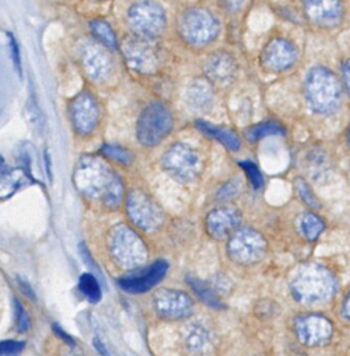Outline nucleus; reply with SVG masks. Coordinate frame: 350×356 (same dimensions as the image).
I'll list each match as a JSON object with an SVG mask.
<instances>
[{
	"label": "nucleus",
	"mask_w": 350,
	"mask_h": 356,
	"mask_svg": "<svg viewBox=\"0 0 350 356\" xmlns=\"http://www.w3.org/2000/svg\"><path fill=\"white\" fill-rule=\"evenodd\" d=\"M294 186H296V191H297L300 199H301L307 206H310L311 209H318V207H319V202H318L317 196L314 195V192L311 191V188L308 186V184H307L304 179L297 178V179L294 181Z\"/></svg>",
	"instance_id": "cd10ccee"
},
{
	"label": "nucleus",
	"mask_w": 350,
	"mask_h": 356,
	"mask_svg": "<svg viewBox=\"0 0 350 356\" xmlns=\"http://www.w3.org/2000/svg\"><path fill=\"white\" fill-rule=\"evenodd\" d=\"M340 312H342V316H343L346 320H350V289L347 291V293L344 295V298H343V300H342Z\"/></svg>",
	"instance_id": "e433bc0d"
},
{
	"label": "nucleus",
	"mask_w": 350,
	"mask_h": 356,
	"mask_svg": "<svg viewBox=\"0 0 350 356\" xmlns=\"http://www.w3.org/2000/svg\"><path fill=\"white\" fill-rule=\"evenodd\" d=\"M126 19L133 35L146 39H156L167 25L164 8L154 0L135 1L126 13Z\"/></svg>",
	"instance_id": "39448f33"
},
{
	"label": "nucleus",
	"mask_w": 350,
	"mask_h": 356,
	"mask_svg": "<svg viewBox=\"0 0 350 356\" xmlns=\"http://www.w3.org/2000/svg\"><path fill=\"white\" fill-rule=\"evenodd\" d=\"M150 40L140 36L128 39L124 44V54L132 68L140 72H151L157 68V53L151 46Z\"/></svg>",
	"instance_id": "f8f14e48"
},
{
	"label": "nucleus",
	"mask_w": 350,
	"mask_h": 356,
	"mask_svg": "<svg viewBox=\"0 0 350 356\" xmlns=\"http://www.w3.org/2000/svg\"><path fill=\"white\" fill-rule=\"evenodd\" d=\"M128 213L132 221L143 229H151L161 221L157 206L142 192L132 191L128 195Z\"/></svg>",
	"instance_id": "dca6fc26"
},
{
	"label": "nucleus",
	"mask_w": 350,
	"mask_h": 356,
	"mask_svg": "<svg viewBox=\"0 0 350 356\" xmlns=\"http://www.w3.org/2000/svg\"><path fill=\"white\" fill-rule=\"evenodd\" d=\"M168 270V263L164 260H158L153 263L147 271H143L139 275L122 278L118 281L119 286L129 293H143L150 291L154 285H157Z\"/></svg>",
	"instance_id": "f3484780"
},
{
	"label": "nucleus",
	"mask_w": 350,
	"mask_h": 356,
	"mask_svg": "<svg viewBox=\"0 0 350 356\" xmlns=\"http://www.w3.org/2000/svg\"><path fill=\"white\" fill-rule=\"evenodd\" d=\"M153 305L158 316L168 320L185 318L192 312L190 298L181 291L161 289L153 298Z\"/></svg>",
	"instance_id": "9b49d317"
},
{
	"label": "nucleus",
	"mask_w": 350,
	"mask_h": 356,
	"mask_svg": "<svg viewBox=\"0 0 350 356\" xmlns=\"http://www.w3.org/2000/svg\"><path fill=\"white\" fill-rule=\"evenodd\" d=\"M333 323L321 313H308L296 318L294 332L299 342L308 348L326 345L333 337Z\"/></svg>",
	"instance_id": "6e6552de"
},
{
	"label": "nucleus",
	"mask_w": 350,
	"mask_h": 356,
	"mask_svg": "<svg viewBox=\"0 0 350 356\" xmlns=\"http://www.w3.org/2000/svg\"><path fill=\"white\" fill-rule=\"evenodd\" d=\"M178 29L188 43L193 46H206L217 38L219 24L210 10L204 7H189L181 14Z\"/></svg>",
	"instance_id": "20e7f679"
},
{
	"label": "nucleus",
	"mask_w": 350,
	"mask_h": 356,
	"mask_svg": "<svg viewBox=\"0 0 350 356\" xmlns=\"http://www.w3.org/2000/svg\"><path fill=\"white\" fill-rule=\"evenodd\" d=\"M188 284L192 286L193 292H194L204 303H207L208 306L215 307V309H222V307H224V305L221 303V300H219V298L217 296L215 291H214L210 285H207L206 282H203V281H200V280H197V278H194V277H188Z\"/></svg>",
	"instance_id": "b1692460"
},
{
	"label": "nucleus",
	"mask_w": 350,
	"mask_h": 356,
	"mask_svg": "<svg viewBox=\"0 0 350 356\" xmlns=\"http://www.w3.org/2000/svg\"><path fill=\"white\" fill-rule=\"evenodd\" d=\"M75 184L89 199L115 207L119 203L122 185L118 177L97 159L85 157L76 167Z\"/></svg>",
	"instance_id": "f257e3e1"
},
{
	"label": "nucleus",
	"mask_w": 350,
	"mask_h": 356,
	"mask_svg": "<svg viewBox=\"0 0 350 356\" xmlns=\"http://www.w3.org/2000/svg\"><path fill=\"white\" fill-rule=\"evenodd\" d=\"M267 249L264 238L253 229L238 231L228 246L231 257L242 264H249L260 260Z\"/></svg>",
	"instance_id": "9d476101"
},
{
	"label": "nucleus",
	"mask_w": 350,
	"mask_h": 356,
	"mask_svg": "<svg viewBox=\"0 0 350 356\" xmlns=\"http://www.w3.org/2000/svg\"><path fill=\"white\" fill-rule=\"evenodd\" d=\"M19 281V286L22 288V291H25V293L29 296V298H32V299H35V295H33V292H32V289H31V286L25 282V281H22L21 278L18 280Z\"/></svg>",
	"instance_id": "58836bf2"
},
{
	"label": "nucleus",
	"mask_w": 350,
	"mask_h": 356,
	"mask_svg": "<svg viewBox=\"0 0 350 356\" xmlns=\"http://www.w3.org/2000/svg\"><path fill=\"white\" fill-rule=\"evenodd\" d=\"M343 83L338 75L324 67L315 65L304 78V96L308 107L319 115L335 113L342 103Z\"/></svg>",
	"instance_id": "7ed1b4c3"
},
{
	"label": "nucleus",
	"mask_w": 350,
	"mask_h": 356,
	"mask_svg": "<svg viewBox=\"0 0 350 356\" xmlns=\"http://www.w3.org/2000/svg\"><path fill=\"white\" fill-rule=\"evenodd\" d=\"M338 281L333 273L322 264L307 263L300 266L290 280L293 298L303 305L315 306L329 302L336 293Z\"/></svg>",
	"instance_id": "f03ea898"
},
{
	"label": "nucleus",
	"mask_w": 350,
	"mask_h": 356,
	"mask_svg": "<svg viewBox=\"0 0 350 356\" xmlns=\"http://www.w3.org/2000/svg\"><path fill=\"white\" fill-rule=\"evenodd\" d=\"M346 142H347V146L350 149V124L347 127V131H346Z\"/></svg>",
	"instance_id": "79ce46f5"
},
{
	"label": "nucleus",
	"mask_w": 350,
	"mask_h": 356,
	"mask_svg": "<svg viewBox=\"0 0 350 356\" xmlns=\"http://www.w3.org/2000/svg\"><path fill=\"white\" fill-rule=\"evenodd\" d=\"M306 17L315 25L331 28L343 17V0H301Z\"/></svg>",
	"instance_id": "2eb2a0df"
},
{
	"label": "nucleus",
	"mask_w": 350,
	"mask_h": 356,
	"mask_svg": "<svg viewBox=\"0 0 350 356\" xmlns=\"http://www.w3.org/2000/svg\"><path fill=\"white\" fill-rule=\"evenodd\" d=\"M69 115L78 134L92 132L99 121V107L93 96L86 92L79 93L69 106Z\"/></svg>",
	"instance_id": "4468645a"
},
{
	"label": "nucleus",
	"mask_w": 350,
	"mask_h": 356,
	"mask_svg": "<svg viewBox=\"0 0 350 356\" xmlns=\"http://www.w3.org/2000/svg\"><path fill=\"white\" fill-rule=\"evenodd\" d=\"M110 250L115 261L125 268H135L140 266L147 254L142 239L126 227H118L114 231Z\"/></svg>",
	"instance_id": "0eeeda50"
},
{
	"label": "nucleus",
	"mask_w": 350,
	"mask_h": 356,
	"mask_svg": "<svg viewBox=\"0 0 350 356\" xmlns=\"http://www.w3.org/2000/svg\"><path fill=\"white\" fill-rule=\"evenodd\" d=\"M8 36V43H10V51H11V58H12V64L17 70V72L21 76V57H19V50H18V44L15 38L11 33H7Z\"/></svg>",
	"instance_id": "72a5a7b5"
},
{
	"label": "nucleus",
	"mask_w": 350,
	"mask_h": 356,
	"mask_svg": "<svg viewBox=\"0 0 350 356\" xmlns=\"http://www.w3.org/2000/svg\"><path fill=\"white\" fill-rule=\"evenodd\" d=\"M239 220V214L235 209H217L208 214L207 228L214 238L224 239L238 227Z\"/></svg>",
	"instance_id": "6ab92c4d"
},
{
	"label": "nucleus",
	"mask_w": 350,
	"mask_h": 356,
	"mask_svg": "<svg viewBox=\"0 0 350 356\" xmlns=\"http://www.w3.org/2000/svg\"><path fill=\"white\" fill-rule=\"evenodd\" d=\"M164 168L179 181H189L199 172L197 154L183 143H175L171 146L162 157Z\"/></svg>",
	"instance_id": "1a4fd4ad"
},
{
	"label": "nucleus",
	"mask_w": 350,
	"mask_h": 356,
	"mask_svg": "<svg viewBox=\"0 0 350 356\" xmlns=\"http://www.w3.org/2000/svg\"><path fill=\"white\" fill-rule=\"evenodd\" d=\"M44 163H46V170H47V177L51 181V167H50V157H49V153L44 152Z\"/></svg>",
	"instance_id": "ea45409f"
},
{
	"label": "nucleus",
	"mask_w": 350,
	"mask_h": 356,
	"mask_svg": "<svg viewBox=\"0 0 350 356\" xmlns=\"http://www.w3.org/2000/svg\"><path fill=\"white\" fill-rule=\"evenodd\" d=\"M104 44L89 43L82 50V63L88 75L94 81L104 79L112 67L108 53L104 50Z\"/></svg>",
	"instance_id": "a211bd4d"
},
{
	"label": "nucleus",
	"mask_w": 350,
	"mask_h": 356,
	"mask_svg": "<svg viewBox=\"0 0 350 356\" xmlns=\"http://www.w3.org/2000/svg\"><path fill=\"white\" fill-rule=\"evenodd\" d=\"M247 0H219V6L228 13H238L244 8Z\"/></svg>",
	"instance_id": "f704fd0d"
},
{
	"label": "nucleus",
	"mask_w": 350,
	"mask_h": 356,
	"mask_svg": "<svg viewBox=\"0 0 350 356\" xmlns=\"http://www.w3.org/2000/svg\"><path fill=\"white\" fill-rule=\"evenodd\" d=\"M297 229L304 239L315 241L325 229V222L318 214L312 211H304L297 218Z\"/></svg>",
	"instance_id": "412c9836"
},
{
	"label": "nucleus",
	"mask_w": 350,
	"mask_h": 356,
	"mask_svg": "<svg viewBox=\"0 0 350 356\" xmlns=\"http://www.w3.org/2000/svg\"><path fill=\"white\" fill-rule=\"evenodd\" d=\"M53 330H54V331L57 332V335H60L65 342H69V343L74 346V341H72V338H71L68 334H65V332H64L58 325H56V324H54V325H53Z\"/></svg>",
	"instance_id": "4c0bfd02"
},
{
	"label": "nucleus",
	"mask_w": 350,
	"mask_h": 356,
	"mask_svg": "<svg viewBox=\"0 0 350 356\" xmlns=\"http://www.w3.org/2000/svg\"><path fill=\"white\" fill-rule=\"evenodd\" d=\"M342 83H343V89L346 90V93L350 97V60H344L342 63Z\"/></svg>",
	"instance_id": "c9c22d12"
},
{
	"label": "nucleus",
	"mask_w": 350,
	"mask_h": 356,
	"mask_svg": "<svg viewBox=\"0 0 350 356\" xmlns=\"http://www.w3.org/2000/svg\"><path fill=\"white\" fill-rule=\"evenodd\" d=\"M172 128V115L161 103L149 104L138 120V139L144 146H156Z\"/></svg>",
	"instance_id": "423d86ee"
},
{
	"label": "nucleus",
	"mask_w": 350,
	"mask_h": 356,
	"mask_svg": "<svg viewBox=\"0 0 350 356\" xmlns=\"http://www.w3.org/2000/svg\"><path fill=\"white\" fill-rule=\"evenodd\" d=\"M26 110H28V115H29L31 122L35 125L36 129L40 131V129L43 128V125H44V118H43V114L40 113V110H39L36 102H33L32 97H31L29 102H28Z\"/></svg>",
	"instance_id": "7c9ffc66"
},
{
	"label": "nucleus",
	"mask_w": 350,
	"mask_h": 356,
	"mask_svg": "<svg viewBox=\"0 0 350 356\" xmlns=\"http://www.w3.org/2000/svg\"><path fill=\"white\" fill-rule=\"evenodd\" d=\"M14 307H15V317H17V328H18V331L24 332L29 328L28 314H26L24 306L17 299H14Z\"/></svg>",
	"instance_id": "2f4dec72"
},
{
	"label": "nucleus",
	"mask_w": 350,
	"mask_h": 356,
	"mask_svg": "<svg viewBox=\"0 0 350 356\" xmlns=\"http://www.w3.org/2000/svg\"><path fill=\"white\" fill-rule=\"evenodd\" d=\"M283 132H285V129L279 124H276L274 121H267V122H261V124L250 128L246 135H247L249 140L254 142L267 135H276V134H283Z\"/></svg>",
	"instance_id": "a878e982"
},
{
	"label": "nucleus",
	"mask_w": 350,
	"mask_h": 356,
	"mask_svg": "<svg viewBox=\"0 0 350 356\" xmlns=\"http://www.w3.org/2000/svg\"><path fill=\"white\" fill-rule=\"evenodd\" d=\"M206 339H207V334L200 327H192L188 332L186 345L190 349H201L206 343Z\"/></svg>",
	"instance_id": "c85d7f7f"
},
{
	"label": "nucleus",
	"mask_w": 350,
	"mask_h": 356,
	"mask_svg": "<svg viewBox=\"0 0 350 356\" xmlns=\"http://www.w3.org/2000/svg\"><path fill=\"white\" fill-rule=\"evenodd\" d=\"M101 153L108 157V159H112L118 163H122V164H129L133 159L132 153L121 146H117V145H104L101 147Z\"/></svg>",
	"instance_id": "bb28decb"
},
{
	"label": "nucleus",
	"mask_w": 350,
	"mask_h": 356,
	"mask_svg": "<svg viewBox=\"0 0 350 356\" xmlns=\"http://www.w3.org/2000/svg\"><path fill=\"white\" fill-rule=\"evenodd\" d=\"M79 291L93 303L99 302L101 299V289L96 280V277L92 273H83L78 282Z\"/></svg>",
	"instance_id": "393cba45"
},
{
	"label": "nucleus",
	"mask_w": 350,
	"mask_h": 356,
	"mask_svg": "<svg viewBox=\"0 0 350 356\" xmlns=\"http://www.w3.org/2000/svg\"><path fill=\"white\" fill-rule=\"evenodd\" d=\"M239 165L247 174V177H249L251 185L254 186V189H260L262 186V177H261L257 165L253 164L251 161H242V163H239Z\"/></svg>",
	"instance_id": "c756f323"
},
{
	"label": "nucleus",
	"mask_w": 350,
	"mask_h": 356,
	"mask_svg": "<svg viewBox=\"0 0 350 356\" xmlns=\"http://www.w3.org/2000/svg\"><path fill=\"white\" fill-rule=\"evenodd\" d=\"M25 343L24 342H19V341H1L0 343V352L1 355H15V353H19L22 349H24Z\"/></svg>",
	"instance_id": "473e14b6"
},
{
	"label": "nucleus",
	"mask_w": 350,
	"mask_h": 356,
	"mask_svg": "<svg viewBox=\"0 0 350 356\" xmlns=\"http://www.w3.org/2000/svg\"><path fill=\"white\" fill-rule=\"evenodd\" d=\"M196 125H197V128H199L200 131H203L206 135L218 139V140H219L221 143H224L228 149H231V150H233V152L239 150L240 142H239V138H238L233 132H231V131H228V129H222V128L214 127V125H211V124H208V122H206V121H201V120L196 121Z\"/></svg>",
	"instance_id": "4be33fe9"
},
{
	"label": "nucleus",
	"mask_w": 350,
	"mask_h": 356,
	"mask_svg": "<svg viewBox=\"0 0 350 356\" xmlns=\"http://www.w3.org/2000/svg\"><path fill=\"white\" fill-rule=\"evenodd\" d=\"M235 61L226 53H217L210 57L206 64V72L210 79L215 82H224L232 78L235 72Z\"/></svg>",
	"instance_id": "aec40b11"
},
{
	"label": "nucleus",
	"mask_w": 350,
	"mask_h": 356,
	"mask_svg": "<svg viewBox=\"0 0 350 356\" xmlns=\"http://www.w3.org/2000/svg\"><path fill=\"white\" fill-rule=\"evenodd\" d=\"M94 345H96V348H97V350H99L100 353H104V355H107L106 349L103 348V345L100 343V341H99V339H94Z\"/></svg>",
	"instance_id": "a19ab883"
},
{
	"label": "nucleus",
	"mask_w": 350,
	"mask_h": 356,
	"mask_svg": "<svg viewBox=\"0 0 350 356\" xmlns=\"http://www.w3.org/2000/svg\"><path fill=\"white\" fill-rule=\"evenodd\" d=\"M89 26H90V31H92L93 36L101 44H104L106 47H108L111 50H115L118 47L115 33H114L111 25L107 21H104V19H93V21H90Z\"/></svg>",
	"instance_id": "5701e85b"
},
{
	"label": "nucleus",
	"mask_w": 350,
	"mask_h": 356,
	"mask_svg": "<svg viewBox=\"0 0 350 356\" xmlns=\"http://www.w3.org/2000/svg\"><path fill=\"white\" fill-rule=\"evenodd\" d=\"M261 60L262 64L271 71H285L296 63L297 49L290 40L285 38H275L264 47Z\"/></svg>",
	"instance_id": "ddd939ff"
}]
</instances>
